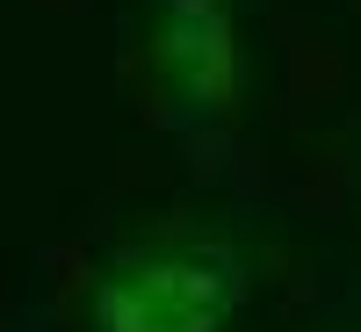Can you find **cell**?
Returning <instances> with one entry per match:
<instances>
[{
	"mask_svg": "<svg viewBox=\"0 0 361 332\" xmlns=\"http://www.w3.org/2000/svg\"><path fill=\"white\" fill-rule=\"evenodd\" d=\"M253 296L224 238H137L87 275V332H224Z\"/></svg>",
	"mask_w": 361,
	"mask_h": 332,
	"instance_id": "1",
	"label": "cell"
},
{
	"mask_svg": "<svg viewBox=\"0 0 361 332\" xmlns=\"http://www.w3.org/2000/svg\"><path fill=\"white\" fill-rule=\"evenodd\" d=\"M145 73L180 123H224L246 94V37L231 0H152Z\"/></svg>",
	"mask_w": 361,
	"mask_h": 332,
	"instance_id": "2",
	"label": "cell"
}]
</instances>
